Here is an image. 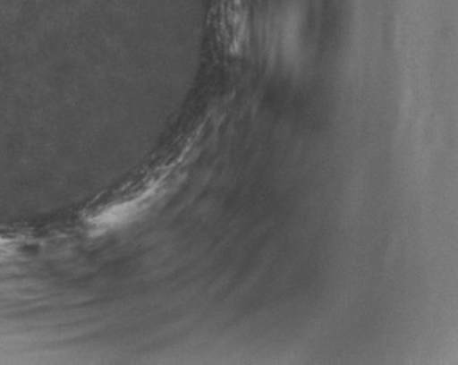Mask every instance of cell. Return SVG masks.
Wrapping results in <instances>:
<instances>
[{"mask_svg":"<svg viewBox=\"0 0 458 365\" xmlns=\"http://www.w3.org/2000/svg\"><path fill=\"white\" fill-rule=\"evenodd\" d=\"M193 149V142L182 145L179 154H173L165 160L149 168L141 179L132 186L125 187L118 198L98 208L96 212L88 216V225L93 233H104L111 229L134 222L138 216L154 205L165 194L173 179H176L184 161L189 160V154Z\"/></svg>","mask_w":458,"mask_h":365,"instance_id":"6da1fadb","label":"cell"},{"mask_svg":"<svg viewBox=\"0 0 458 365\" xmlns=\"http://www.w3.org/2000/svg\"><path fill=\"white\" fill-rule=\"evenodd\" d=\"M215 22L224 48L231 54L241 53L249 38V2L218 0Z\"/></svg>","mask_w":458,"mask_h":365,"instance_id":"7a4b0ae2","label":"cell"}]
</instances>
